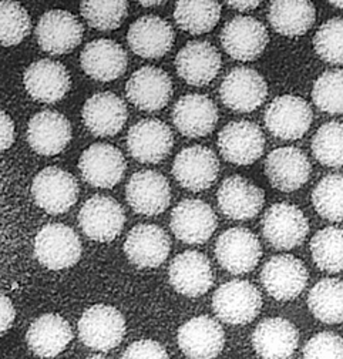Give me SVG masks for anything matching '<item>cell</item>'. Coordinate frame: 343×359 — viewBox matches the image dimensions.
Returning <instances> with one entry per match:
<instances>
[{
	"label": "cell",
	"mask_w": 343,
	"mask_h": 359,
	"mask_svg": "<svg viewBox=\"0 0 343 359\" xmlns=\"http://www.w3.org/2000/svg\"><path fill=\"white\" fill-rule=\"evenodd\" d=\"M216 316L231 325H245L258 316L262 308V295L253 284L234 280L223 284L212 297Z\"/></svg>",
	"instance_id": "1"
},
{
	"label": "cell",
	"mask_w": 343,
	"mask_h": 359,
	"mask_svg": "<svg viewBox=\"0 0 343 359\" xmlns=\"http://www.w3.org/2000/svg\"><path fill=\"white\" fill-rule=\"evenodd\" d=\"M34 255L37 261L49 269H66L78 262L81 243L69 226L52 222L43 227L34 238Z\"/></svg>",
	"instance_id": "2"
},
{
	"label": "cell",
	"mask_w": 343,
	"mask_h": 359,
	"mask_svg": "<svg viewBox=\"0 0 343 359\" xmlns=\"http://www.w3.org/2000/svg\"><path fill=\"white\" fill-rule=\"evenodd\" d=\"M125 335L122 313L110 305H93L78 320L81 342L96 351H110L118 346Z\"/></svg>",
	"instance_id": "3"
},
{
	"label": "cell",
	"mask_w": 343,
	"mask_h": 359,
	"mask_svg": "<svg viewBox=\"0 0 343 359\" xmlns=\"http://www.w3.org/2000/svg\"><path fill=\"white\" fill-rule=\"evenodd\" d=\"M31 196L41 210L57 215L69 211L76 204L78 184L76 178L66 170L48 167L34 177Z\"/></svg>",
	"instance_id": "4"
},
{
	"label": "cell",
	"mask_w": 343,
	"mask_h": 359,
	"mask_svg": "<svg viewBox=\"0 0 343 359\" xmlns=\"http://www.w3.org/2000/svg\"><path fill=\"white\" fill-rule=\"evenodd\" d=\"M309 233V224L296 205L278 203L265 211L262 234L276 250H292L301 245Z\"/></svg>",
	"instance_id": "5"
},
{
	"label": "cell",
	"mask_w": 343,
	"mask_h": 359,
	"mask_svg": "<svg viewBox=\"0 0 343 359\" xmlns=\"http://www.w3.org/2000/svg\"><path fill=\"white\" fill-rule=\"evenodd\" d=\"M267 128L282 140H298L305 136L314 118L311 106L292 95L276 97L265 111Z\"/></svg>",
	"instance_id": "6"
},
{
	"label": "cell",
	"mask_w": 343,
	"mask_h": 359,
	"mask_svg": "<svg viewBox=\"0 0 343 359\" xmlns=\"http://www.w3.org/2000/svg\"><path fill=\"white\" fill-rule=\"evenodd\" d=\"M267 96V81L258 72L249 67H235L224 77L220 86L223 103L239 113H249L258 109Z\"/></svg>",
	"instance_id": "7"
},
{
	"label": "cell",
	"mask_w": 343,
	"mask_h": 359,
	"mask_svg": "<svg viewBox=\"0 0 343 359\" xmlns=\"http://www.w3.org/2000/svg\"><path fill=\"white\" fill-rule=\"evenodd\" d=\"M262 248L256 236L244 227L224 231L216 244V257L228 273L246 274L258 265Z\"/></svg>",
	"instance_id": "8"
},
{
	"label": "cell",
	"mask_w": 343,
	"mask_h": 359,
	"mask_svg": "<svg viewBox=\"0 0 343 359\" xmlns=\"http://www.w3.org/2000/svg\"><path fill=\"white\" fill-rule=\"evenodd\" d=\"M124 222L125 214L120 203L106 196L92 197L78 212L81 231L99 243L113 241L121 233Z\"/></svg>",
	"instance_id": "9"
},
{
	"label": "cell",
	"mask_w": 343,
	"mask_h": 359,
	"mask_svg": "<svg viewBox=\"0 0 343 359\" xmlns=\"http://www.w3.org/2000/svg\"><path fill=\"white\" fill-rule=\"evenodd\" d=\"M218 147L227 161L248 165L262 156L265 136L258 124L246 120L232 121L220 131Z\"/></svg>",
	"instance_id": "10"
},
{
	"label": "cell",
	"mask_w": 343,
	"mask_h": 359,
	"mask_svg": "<svg viewBox=\"0 0 343 359\" xmlns=\"http://www.w3.org/2000/svg\"><path fill=\"white\" fill-rule=\"evenodd\" d=\"M308 269L293 255L272 257L262 268L261 281L267 292L278 301H289L301 294L308 284Z\"/></svg>",
	"instance_id": "11"
},
{
	"label": "cell",
	"mask_w": 343,
	"mask_h": 359,
	"mask_svg": "<svg viewBox=\"0 0 343 359\" xmlns=\"http://www.w3.org/2000/svg\"><path fill=\"white\" fill-rule=\"evenodd\" d=\"M270 40L265 26L253 18L237 16L221 32V43L225 52L241 62L258 59Z\"/></svg>",
	"instance_id": "12"
},
{
	"label": "cell",
	"mask_w": 343,
	"mask_h": 359,
	"mask_svg": "<svg viewBox=\"0 0 343 359\" xmlns=\"http://www.w3.org/2000/svg\"><path fill=\"white\" fill-rule=\"evenodd\" d=\"M220 163L212 150L204 146H191L181 150L173 165V174L180 186L190 191L209 189L218 177Z\"/></svg>",
	"instance_id": "13"
},
{
	"label": "cell",
	"mask_w": 343,
	"mask_h": 359,
	"mask_svg": "<svg viewBox=\"0 0 343 359\" xmlns=\"http://www.w3.org/2000/svg\"><path fill=\"white\" fill-rule=\"evenodd\" d=\"M174 137L171 128L154 118L136 123L127 134V149L132 157L140 163L157 164L173 149Z\"/></svg>",
	"instance_id": "14"
},
{
	"label": "cell",
	"mask_w": 343,
	"mask_h": 359,
	"mask_svg": "<svg viewBox=\"0 0 343 359\" xmlns=\"http://www.w3.org/2000/svg\"><path fill=\"white\" fill-rule=\"evenodd\" d=\"M169 226L180 241L204 244L217 229V215L206 203L188 198L174 208Z\"/></svg>",
	"instance_id": "15"
},
{
	"label": "cell",
	"mask_w": 343,
	"mask_h": 359,
	"mask_svg": "<svg viewBox=\"0 0 343 359\" xmlns=\"http://www.w3.org/2000/svg\"><path fill=\"white\" fill-rule=\"evenodd\" d=\"M83 37L78 19L66 11H49L36 27L38 46L50 55H64L77 48Z\"/></svg>",
	"instance_id": "16"
},
{
	"label": "cell",
	"mask_w": 343,
	"mask_h": 359,
	"mask_svg": "<svg viewBox=\"0 0 343 359\" xmlns=\"http://www.w3.org/2000/svg\"><path fill=\"white\" fill-rule=\"evenodd\" d=\"M78 168L85 183L97 189H111L124 175L125 160L117 147L96 143L81 154Z\"/></svg>",
	"instance_id": "17"
},
{
	"label": "cell",
	"mask_w": 343,
	"mask_h": 359,
	"mask_svg": "<svg viewBox=\"0 0 343 359\" xmlns=\"http://www.w3.org/2000/svg\"><path fill=\"white\" fill-rule=\"evenodd\" d=\"M125 197L136 212L158 215L171 203V189L168 180L161 172L144 170L132 175L125 187Z\"/></svg>",
	"instance_id": "18"
},
{
	"label": "cell",
	"mask_w": 343,
	"mask_h": 359,
	"mask_svg": "<svg viewBox=\"0 0 343 359\" xmlns=\"http://www.w3.org/2000/svg\"><path fill=\"white\" fill-rule=\"evenodd\" d=\"M125 93L128 100L140 110L157 111L168 104L173 93V83L164 70L144 66L128 79Z\"/></svg>",
	"instance_id": "19"
},
{
	"label": "cell",
	"mask_w": 343,
	"mask_h": 359,
	"mask_svg": "<svg viewBox=\"0 0 343 359\" xmlns=\"http://www.w3.org/2000/svg\"><path fill=\"white\" fill-rule=\"evenodd\" d=\"M168 277L177 292L190 298L206 294L214 283L211 262L198 251L178 254L169 264Z\"/></svg>",
	"instance_id": "20"
},
{
	"label": "cell",
	"mask_w": 343,
	"mask_h": 359,
	"mask_svg": "<svg viewBox=\"0 0 343 359\" xmlns=\"http://www.w3.org/2000/svg\"><path fill=\"white\" fill-rule=\"evenodd\" d=\"M178 346L190 359L217 358L225 344L223 327L211 317H195L178 330Z\"/></svg>",
	"instance_id": "21"
},
{
	"label": "cell",
	"mask_w": 343,
	"mask_h": 359,
	"mask_svg": "<svg viewBox=\"0 0 343 359\" xmlns=\"http://www.w3.org/2000/svg\"><path fill=\"white\" fill-rule=\"evenodd\" d=\"M311 171L307 154L296 147L276 149L265 161V172L270 183L284 193H292L307 184Z\"/></svg>",
	"instance_id": "22"
},
{
	"label": "cell",
	"mask_w": 343,
	"mask_h": 359,
	"mask_svg": "<svg viewBox=\"0 0 343 359\" xmlns=\"http://www.w3.org/2000/svg\"><path fill=\"white\" fill-rule=\"evenodd\" d=\"M221 212L231 219H251L264 207V191L241 175L225 178L217 193Z\"/></svg>",
	"instance_id": "23"
},
{
	"label": "cell",
	"mask_w": 343,
	"mask_h": 359,
	"mask_svg": "<svg viewBox=\"0 0 343 359\" xmlns=\"http://www.w3.org/2000/svg\"><path fill=\"white\" fill-rule=\"evenodd\" d=\"M171 240L155 224H139L128 233L124 243L127 258L140 268H157L168 257Z\"/></svg>",
	"instance_id": "24"
},
{
	"label": "cell",
	"mask_w": 343,
	"mask_h": 359,
	"mask_svg": "<svg viewBox=\"0 0 343 359\" xmlns=\"http://www.w3.org/2000/svg\"><path fill=\"white\" fill-rule=\"evenodd\" d=\"M70 140L71 126L69 120L57 111H40L29 121L27 142L40 156L60 154Z\"/></svg>",
	"instance_id": "25"
},
{
	"label": "cell",
	"mask_w": 343,
	"mask_h": 359,
	"mask_svg": "<svg viewBox=\"0 0 343 359\" xmlns=\"http://www.w3.org/2000/svg\"><path fill=\"white\" fill-rule=\"evenodd\" d=\"M178 76L191 86H205L217 77L221 70V55L208 41L187 43L176 57Z\"/></svg>",
	"instance_id": "26"
},
{
	"label": "cell",
	"mask_w": 343,
	"mask_h": 359,
	"mask_svg": "<svg viewBox=\"0 0 343 359\" xmlns=\"http://www.w3.org/2000/svg\"><path fill=\"white\" fill-rule=\"evenodd\" d=\"M27 93L37 102L56 103L70 88V76L66 67L57 62L43 59L31 63L23 76Z\"/></svg>",
	"instance_id": "27"
},
{
	"label": "cell",
	"mask_w": 343,
	"mask_h": 359,
	"mask_svg": "<svg viewBox=\"0 0 343 359\" xmlns=\"http://www.w3.org/2000/svg\"><path fill=\"white\" fill-rule=\"evenodd\" d=\"M174 30L158 16H143L137 19L127 33L132 50L144 59H158L169 52L174 43Z\"/></svg>",
	"instance_id": "28"
},
{
	"label": "cell",
	"mask_w": 343,
	"mask_h": 359,
	"mask_svg": "<svg viewBox=\"0 0 343 359\" xmlns=\"http://www.w3.org/2000/svg\"><path fill=\"white\" fill-rule=\"evenodd\" d=\"M127 106L121 97L111 92L92 96L83 106L81 117L94 136H114L127 121Z\"/></svg>",
	"instance_id": "29"
},
{
	"label": "cell",
	"mask_w": 343,
	"mask_h": 359,
	"mask_svg": "<svg viewBox=\"0 0 343 359\" xmlns=\"http://www.w3.org/2000/svg\"><path fill=\"white\" fill-rule=\"evenodd\" d=\"M173 121L184 136L197 139L209 134L217 126L218 110L208 96L187 95L173 109Z\"/></svg>",
	"instance_id": "30"
},
{
	"label": "cell",
	"mask_w": 343,
	"mask_h": 359,
	"mask_svg": "<svg viewBox=\"0 0 343 359\" xmlns=\"http://www.w3.org/2000/svg\"><path fill=\"white\" fill-rule=\"evenodd\" d=\"M299 344L296 327L284 318H267L252 334L255 352L262 359H288Z\"/></svg>",
	"instance_id": "31"
},
{
	"label": "cell",
	"mask_w": 343,
	"mask_h": 359,
	"mask_svg": "<svg viewBox=\"0 0 343 359\" xmlns=\"http://www.w3.org/2000/svg\"><path fill=\"white\" fill-rule=\"evenodd\" d=\"M85 74L99 81H111L127 69V53L110 39H97L85 44L80 56Z\"/></svg>",
	"instance_id": "32"
},
{
	"label": "cell",
	"mask_w": 343,
	"mask_h": 359,
	"mask_svg": "<svg viewBox=\"0 0 343 359\" xmlns=\"http://www.w3.org/2000/svg\"><path fill=\"white\" fill-rule=\"evenodd\" d=\"M73 339L70 324L57 313H45L30 325L26 341L33 353L41 358H55Z\"/></svg>",
	"instance_id": "33"
},
{
	"label": "cell",
	"mask_w": 343,
	"mask_h": 359,
	"mask_svg": "<svg viewBox=\"0 0 343 359\" xmlns=\"http://www.w3.org/2000/svg\"><path fill=\"white\" fill-rule=\"evenodd\" d=\"M315 6L307 0H276L270 6L268 19L284 36H301L315 23Z\"/></svg>",
	"instance_id": "34"
},
{
	"label": "cell",
	"mask_w": 343,
	"mask_h": 359,
	"mask_svg": "<svg viewBox=\"0 0 343 359\" xmlns=\"http://www.w3.org/2000/svg\"><path fill=\"white\" fill-rule=\"evenodd\" d=\"M308 305L311 312L325 324L343 323V281L325 278L309 292Z\"/></svg>",
	"instance_id": "35"
},
{
	"label": "cell",
	"mask_w": 343,
	"mask_h": 359,
	"mask_svg": "<svg viewBox=\"0 0 343 359\" xmlns=\"http://www.w3.org/2000/svg\"><path fill=\"white\" fill-rule=\"evenodd\" d=\"M221 18V5L218 2L202 0H180L176 4L174 19L177 25L191 33L202 34L217 26Z\"/></svg>",
	"instance_id": "36"
},
{
	"label": "cell",
	"mask_w": 343,
	"mask_h": 359,
	"mask_svg": "<svg viewBox=\"0 0 343 359\" xmlns=\"http://www.w3.org/2000/svg\"><path fill=\"white\" fill-rule=\"evenodd\" d=\"M311 254L322 271H343V229L326 227L318 231L311 241Z\"/></svg>",
	"instance_id": "37"
},
{
	"label": "cell",
	"mask_w": 343,
	"mask_h": 359,
	"mask_svg": "<svg viewBox=\"0 0 343 359\" xmlns=\"http://www.w3.org/2000/svg\"><path fill=\"white\" fill-rule=\"evenodd\" d=\"M315 158L326 167L343 165V123L329 121L319 127L312 140Z\"/></svg>",
	"instance_id": "38"
},
{
	"label": "cell",
	"mask_w": 343,
	"mask_h": 359,
	"mask_svg": "<svg viewBox=\"0 0 343 359\" xmlns=\"http://www.w3.org/2000/svg\"><path fill=\"white\" fill-rule=\"evenodd\" d=\"M312 203L325 219L343 221V175L323 177L314 189Z\"/></svg>",
	"instance_id": "39"
},
{
	"label": "cell",
	"mask_w": 343,
	"mask_h": 359,
	"mask_svg": "<svg viewBox=\"0 0 343 359\" xmlns=\"http://www.w3.org/2000/svg\"><path fill=\"white\" fill-rule=\"evenodd\" d=\"M127 2L114 0V2H99V0H85L81 2L80 11L89 26L99 30L117 29L127 13Z\"/></svg>",
	"instance_id": "40"
},
{
	"label": "cell",
	"mask_w": 343,
	"mask_h": 359,
	"mask_svg": "<svg viewBox=\"0 0 343 359\" xmlns=\"http://www.w3.org/2000/svg\"><path fill=\"white\" fill-rule=\"evenodd\" d=\"M312 99L322 111L343 114V70L323 73L314 84Z\"/></svg>",
	"instance_id": "41"
},
{
	"label": "cell",
	"mask_w": 343,
	"mask_h": 359,
	"mask_svg": "<svg viewBox=\"0 0 343 359\" xmlns=\"http://www.w3.org/2000/svg\"><path fill=\"white\" fill-rule=\"evenodd\" d=\"M0 22H2V44L5 48L16 46L29 34L31 22L26 9L16 2H2L0 5Z\"/></svg>",
	"instance_id": "42"
},
{
	"label": "cell",
	"mask_w": 343,
	"mask_h": 359,
	"mask_svg": "<svg viewBox=\"0 0 343 359\" xmlns=\"http://www.w3.org/2000/svg\"><path fill=\"white\" fill-rule=\"evenodd\" d=\"M314 46L321 59L330 65H343V19L325 22L314 37Z\"/></svg>",
	"instance_id": "43"
},
{
	"label": "cell",
	"mask_w": 343,
	"mask_h": 359,
	"mask_svg": "<svg viewBox=\"0 0 343 359\" xmlns=\"http://www.w3.org/2000/svg\"><path fill=\"white\" fill-rule=\"evenodd\" d=\"M304 359H343V338L333 332L316 334L305 345Z\"/></svg>",
	"instance_id": "44"
},
{
	"label": "cell",
	"mask_w": 343,
	"mask_h": 359,
	"mask_svg": "<svg viewBox=\"0 0 343 359\" xmlns=\"http://www.w3.org/2000/svg\"><path fill=\"white\" fill-rule=\"evenodd\" d=\"M121 359H169V356L157 341L140 339L124 351Z\"/></svg>",
	"instance_id": "45"
},
{
	"label": "cell",
	"mask_w": 343,
	"mask_h": 359,
	"mask_svg": "<svg viewBox=\"0 0 343 359\" xmlns=\"http://www.w3.org/2000/svg\"><path fill=\"white\" fill-rule=\"evenodd\" d=\"M0 124H2V144H0V149L5 151L10 149L15 142V124L12 117L5 111L0 113Z\"/></svg>",
	"instance_id": "46"
},
{
	"label": "cell",
	"mask_w": 343,
	"mask_h": 359,
	"mask_svg": "<svg viewBox=\"0 0 343 359\" xmlns=\"http://www.w3.org/2000/svg\"><path fill=\"white\" fill-rule=\"evenodd\" d=\"M0 302H2V334H4L12 327V324L16 318V311H15L12 299L8 295L2 294Z\"/></svg>",
	"instance_id": "47"
},
{
	"label": "cell",
	"mask_w": 343,
	"mask_h": 359,
	"mask_svg": "<svg viewBox=\"0 0 343 359\" xmlns=\"http://www.w3.org/2000/svg\"><path fill=\"white\" fill-rule=\"evenodd\" d=\"M227 5L235 11H252V9H256L260 6V2L258 0H248V2H237V0H228Z\"/></svg>",
	"instance_id": "48"
},
{
	"label": "cell",
	"mask_w": 343,
	"mask_h": 359,
	"mask_svg": "<svg viewBox=\"0 0 343 359\" xmlns=\"http://www.w3.org/2000/svg\"><path fill=\"white\" fill-rule=\"evenodd\" d=\"M140 5L146 8H154L157 5H162V2H140Z\"/></svg>",
	"instance_id": "49"
},
{
	"label": "cell",
	"mask_w": 343,
	"mask_h": 359,
	"mask_svg": "<svg viewBox=\"0 0 343 359\" xmlns=\"http://www.w3.org/2000/svg\"><path fill=\"white\" fill-rule=\"evenodd\" d=\"M330 5H333V6H336V8L343 9V2H330Z\"/></svg>",
	"instance_id": "50"
},
{
	"label": "cell",
	"mask_w": 343,
	"mask_h": 359,
	"mask_svg": "<svg viewBox=\"0 0 343 359\" xmlns=\"http://www.w3.org/2000/svg\"><path fill=\"white\" fill-rule=\"evenodd\" d=\"M88 359H107L104 356H92V358H88Z\"/></svg>",
	"instance_id": "51"
}]
</instances>
